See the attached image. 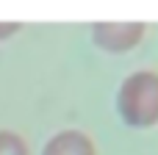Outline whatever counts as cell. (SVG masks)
<instances>
[{
  "instance_id": "obj_3",
  "label": "cell",
  "mask_w": 158,
  "mask_h": 155,
  "mask_svg": "<svg viewBox=\"0 0 158 155\" xmlns=\"http://www.w3.org/2000/svg\"><path fill=\"white\" fill-rule=\"evenodd\" d=\"M0 155H28L25 144L14 133H0Z\"/></svg>"
},
{
  "instance_id": "obj_2",
  "label": "cell",
  "mask_w": 158,
  "mask_h": 155,
  "mask_svg": "<svg viewBox=\"0 0 158 155\" xmlns=\"http://www.w3.org/2000/svg\"><path fill=\"white\" fill-rule=\"evenodd\" d=\"M42 155H94V147L86 136L67 130V133H58L56 139H50V144L44 147Z\"/></svg>"
},
{
  "instance_id": "obj_1",
  "label": "cell",
  "mask_w": 158,
  "mask_h": 155,
  "mask_svg": "<svg viewBox=\"0 0 158 155\" xmlns=\"http://www.w3.org/2000/svg\"><path fill=\"white\" fill-rule=\"evenodd\" d=\"M119 108L131 125L158 122V78L156 75H133L119 92Z\"/></svg>"
}]
</instances>
